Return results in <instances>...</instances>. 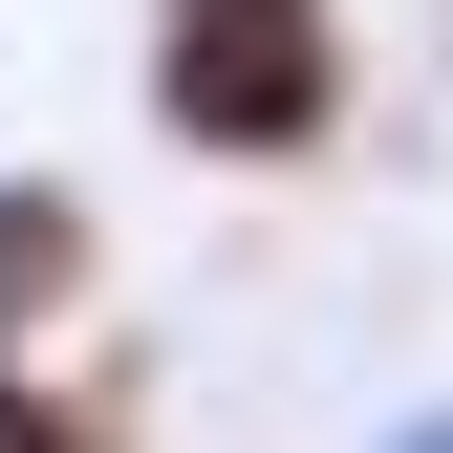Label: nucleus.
Returning <instances> with one entry per match:
<instances>
[{
    "instance_id": "f257e3e1",
    "label": "nucleus",
    "mask_w": 453,
    "mask_h": 453,
    "mask_svg": "<svg viewBox=\"0 0 453 453\" xmlns=\"http://www.w3.org/2000/svg\"><path fill=\"white\" fill-rule=\"evenodd\" d=\"M130 87L195 173H324L367 108V43H346V0H151Z\"/></svg>"
},
{
    "instance_id": "f03ea898",
    "label": "nucleus",
    "mask_w": 453,
    "mask_h": 453,
    "mask_svg": "<svg viewBox=\"0 0 453 453\" xmlns=\"http://www.w3.org/2000/svg\"><path fill=\"white\" fill-rule=\"evenodd\" d=\"M87 303H108V216H87V173H0V367L87 346Z\"/></svg>"
},
{
    "instance_id": "7ed1b4c3",
    "label": "nucleus",
    "mask_w": 453,
    "mask_h": 453,
    "mask_svg": "<svg viewBox=\"0 0 453 453\" xmlns=\"http://www.w3.org/2000/svg\"><path fill=\"white\" fill-rule=\"evenodd\" d=\"M0 453H151V367L108 346H43V367H0Z\"/></svg>"
},
{
    "instance_id": "20e7f679",
    "label": "nucleus",
    "mask_w": 453,
    "mask_h": 453,
    "mask_svg": "<svg viewBox=\"0 0 453 453\" xmlns=\"http://www.w3.org/2000/svg\"><path fill=\"white\" fill-rule=\"evenodd\" d=\"M367 453H453V388H411V411H388V432H367Z\"/></svg>"
},
{
    "instance_id": "39448f33",
    "label": "nucleus",
    "mask_w": 453,
    "mask_h": 453,
    "mask_svg": "<svg viewBox=\"0 0 453 453\" xmlns=\"http://www.w3.org/2000/svg\"><path fill=\"white\" fill-rule=\"evenodd\" d=\"M432 43H453V0H432Z\"/></svg>"
}]
</instances>
